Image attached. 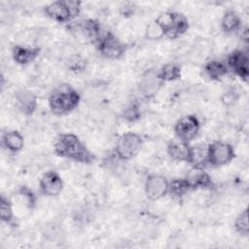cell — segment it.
I'll use <instances>...</instances> for the list:
<instances>
[{"label": "cell", "mask_w": 249, "mask_h": 249, "mask_svg": "<svg viewBox=\"0 0 249 249\" xmlns=\"http://www.w3.org/2000/svg\"><path fill=\"white\" fill-rule=\"evenodd\" d=\"M54 154L76 162L91 163L95 156L74 133L60 134L54 143Z\"/></svg>", "instance_id": "6da1fadb"}, {"label": "cell", "mask_w": 249, "mask_h": 249, "mask_svg": "<svg viewBox=\"0 0 249 249\" xmlns=\"http://www.w3.org/2000/svg\"><path fill=\"white\" fill-rule=\"evenodd\" d=\"M81 100L79 92L67 84L55 87L49 95V107L56 116L66 115L77 108Z\"/></svg>", "instance_id": "7a4b0ae2"}, {"label": "cell", "mask_w": 249, "mask_h": 249, "mask_svg": "<svg viewBox=\"0 0 249 249\" xmlns=\"http://www.w3.org/2000/svg\"><path fill=\"white\" fill-rule=\"evenodd\" d=\"M163 32V36L169 39H176L189 29L188 18L181 13L163 12L155 19Z\"/></svg>", "instance_id": "3957f363"}, {"label": "cell", "mask_w": 249, "mask_h": 249, "mask_svg": "<svg viewBox=\"0 0 249 249\" xmlns=\"http://www.w3.org/2000/svg\"><path fill=\"white\" fill-rule=\"evenodd\" d=\"M67 29L81 43H97L101 37L100 24L93 18L74 19L67 24Z\"/></svg>", "instance_id": "277c9868"}, {"label": "cell", "mask_w": 249, "mask_h": 249, "mask_svg": "<svg viewBox=\"0 0 249 249\" xmlns=\"http://www.w3.org/2000/svg\"><path fill=\"white\" fill-rule=\"evenodd\" d=\"M79 1H53L44 9L47 17L58 23H70L80 14Z\"/></svg>", "instance_id": "5b68a950"}, {"label": "cell", "mask_w": 249, "mask_h": 249, "mask_svg": "<svg viewBox=\"0 0 249 249\" xmlns=\"http://www.w3.org/2000/svg\"><path fill=\"white\" fill-rule=\"evenodd\" d=\"M143 145L142 137L132 131L122 134L115 146V155L120 160H129L140 152Z\"/></svg>", "instance_id": "8992f818"}, {"label": "cell", "mask_w": 249, "mask_h": 249, "mask_svg": "<svg viewBox=\"0 0 249 249\" xmlns=\"http://www.w3.org/2000/svg\"><path fill=\"white\" fill-rule=\"evenodd\" d=\"M235 156L233 147L225 141H214L207 145V161L212 166H223L230 163Z\"/></svg>", "instance_id": "52a82bcc"}, {"label": "cell", "mask_w": 249, "mask_h": 249, "mask_svg": "<svg viewBox=\"0 0 249 249\" xmlns=\"http://www.w3.org/2000/svg\"><path fill=\"white\" fill-rule=\"evenodd\" d=\"M96 45L99 53L108 59H119L125 52L124 44L112 32L101 35Z\"/></svg>", "instance_id": "ba28073f"}, {"label": "cell", "mask_w": 249, "mask_h": 249, "mask_svg": "<svg viewBox=\"0 0 249 249\" xmlns=\"http://www.w3.org/2000/svg\"><path fill=\"white\" fill-rule=\"evenodd\" d=\"M200 128L199 120L195 115L181 117L174 125V133L178 140L190 143L196 137Z\"/></svg>", "instance_id": "9c48e42d"}, {"label": "cell", "mask_w": 249, "mask_h": 249, "mask_svg": "<svg viewBox=\"0 0 249 249\" xmlns=\"http://www.w3.org/2000/svg\"><path fill=\"white\" fill-rule=\"evenodd\" d=\"M169 181L161 174L153 173L147 176L144 184L146 196L153 201L164 197L168 194Z\"/></svg>", "instance_id": "30bf717a"}, {"label": "cell", "mask_w": 249, "mask_h": 249, "mask_svg": "<svg viewBox=\"0 0 249 249\" xmlns=\"http://www.w3.org/2000/svg\"><path fill=\"white\" fill-rule=\"evenodd\" d=\"M249 58L248 54L243 50L232 51L227 58V66L244 82H247L249 75Z\"/></svg>", "instance_id": "8fae6325"}, {"label": "cell", "mask_w": 249, "mask_h": 249, "mask_svg": "<svg viewBox=\"0 0 249 249\" xmlns=\"http://www.w3.org/2000/svg\"><path fill=\"white\" fill-rule=\"evenodd\" d=\"M63 180L60 175L53 170L44 173L39 182L40 192L46 196H56L63 189Z\"/></svg>", "instance_id": "7c38bea8"}, {"label": "cell", "mask_w": 249, "mask_h": 249, "mask_svg": "<svg viewBox=\"0 0 249 249\" xmlns=\"http://www.w3.org/2000/svg\"><path fill=\"white\" fill-rule=\"evenodd\" d=\"M163 83L159 78L158 72L155 70H147L142 74L139 81V90L146 98L153 97Z\"/></svg>", "instance_id": "4fadbf2b"}, {"label": "cell", "mask_w": 249, "mask_h": 249, "mask_svg": "<svg viewBox=\"0 0 249 249\" xmlns=\"http://www.w3.org/2000/svg\"><path fill=\"white\" fill-rule=\"evenodd\" d=\"M40 52L41 49L36 46L15 45L12 49V56L18 64L27 65L38 57Z\"/></svg>", "instance_id": "5bb4252c"}, {"label": "cell", "mask_w": 249, "mask_h": 249, "mask_svg": "<svg viewBox=\"0 0 249 249\" xmlns=\"http://www.w3.org/2000/svg\"><path fill=\"white\" fill-rule=\"evenodd\" d=\"M16 104L18 110L26 115H32L37 108V97L28 89H19L15 94Z\"/></svg>", "instance_id": "9a60e30c"}, {"label": "cell", "mask_w": 249, "mask_h": 249, "mask_svg": "<svg viewBox=\"0 0 249 249\" xmlns=\"http://www.w3.org/2000/svg\"><path fill=\"white\" fill-rule=\"evenodd\" d=\"M186 179L190 184L191 190L211 189L214 186L210 175L202 168L193 167V169L187 174Z\"/></svg>", "instance_id": "2e32d148"}, {"label": "cell", "mask_w": 249, "mask_h": 249, "mask_svg": "<svg viewBox=\"0 0 249 249\" xmlns=\"http://www.w3.org/2000/svg\"><path fill=\"white\" fill-rule=\"evenodd\" d=\"M192 146L188 142H184L181 140H175L168 143L166 152L167 155L176 161L188 162L190 161Z\"/></svg>", "instance_id": "e0dca14e"}, {"label": "cell", "mask_w": 249, "mask_h": 249, "mask_svg": "<svg viewBox=\"0 0 249 249\" xmlns=\"http://www.w3.org/2000/svg\"><path fill=\"white\" fill-rule=\"evenodd\" d=\"M2 146L11 153L19 152L24 146V138L18 130H7L2 134Z\"/></svg>", "instance_id": "ac0fdd59"}, {"label": "cell", "mask_w": 249, "mask_h": 249, "mask_svg": "<svg viewBox=\"0 0 249 249\" xmlns=\"http://www.w3.org/2000/svg\"><path fill=\"white\" fill-rule=\"evenodd\" d=\"M241 18L239 15L232 10L227 11L221 19V28L227 34L238 32L241 27Z\"/></svg>", "instance_id": "d6986e66"}, {"label": "cell", "mask_w": 249, "mask_h": 249, "mask_svg": "<svg viewBox=\"0 0 249 249\" xmlns=\"http://www.w3.org/2000/svg\"><path fill=\"white\" fill-rule=\"evenodd\" d=\"M204 71L211 80L219 81L223 79L230 70L225 62L217 59H212L205 63Z\"/></svg>", "instance_id": "ffe728a7"}, {"label": "cell", "mask_w": 249, "mask_h": 249, "mask_svg": "<svg viewBox=\"0 0 249 249\" xmlns=\"http://www.w3.org/2000/svg\"><path fill=\"white\" fill-rule=\"evenodd\" d=\"M190 164L196 168H202L208 164L207 161V145L197 144L192 146L191 157H190Z\"/></svg>", "instance_id": "44dd1931"}, {"label": "cell", "mask_w": 249, "mask_h": 249, "mask_svg": "<svg viewBox=\"0 0 249 249\" xmlns=\"http://www.w3.org/2000/svg\"><path fill=\"white\" fill-rule=\"evenodd\" d=\"M158 75L162 83L176 81L181 77V67L175 62H169L158 71Z\"/></svg>", "instance_id": "7402d4cb"}, {"label": "cell", "mask_w": 249, "mask_h": 249, "mask_svg": "<svg viewBox=\"0 0 249 249\" xmlns=\"http://www.w3.org/2000/svg\"><path fill=\"white\" fill-rule=\"evenodd\" d=\"M191 190L188 180L185 178H174L169 181L168 194L174 197H182Z\"/></svg>", "instance_id": "603a6c76"}, {"label": "cell", "mask_w": 249, "mask_h": 249, "mask_svg": "<svg viewBox=\"0 0 249 249\" xmlns=\"http://www.w3.org/2000/svg\"><path fill=\"white\" fill-rule=\"evenodd\" d=\"M0 219L7 224H12L15 220L12 201L4 195L0 197Z\"/></svg>", "instance_id": "cb8c5ba5"}, {"label": "cell", "mask_w": 249, "mask_h": 249, "mask_svg": "<svg viewBox=\"0 0 249 249\" xmlns=\"http://www.w3.org/2000/svg\"><path fill=\"white\" fill-rule=\"evenodd\" d=\"M234 230L240 235L247 236L249 233V225H248V210L244 209L241 211L234 221Z\"/></svg>", "instance_id": "d4e9b609"}, {"label": "cell", "mask_w": 249, "mask_h": 249, "mask_svg": "<svg viewBox=\"0 0 249 249\" xmlns=\"http://www.w3.org/2000/svg\"><path fill=\"white\" fill-rule=\"evenodd\" d=\"M18 193L19 196L21 197L25 206H27L30 209L35 207V205H36V196L28 186H26V185L20 186L18 190Z\"/></svg>", "instance_id": "484cf974"}, {"label": "cell", "mask_w": 249, "mask_h": 249, "mask_svg": "<svg viewBox=\"0 0 249 249\" xmlns=\"http://www.w3.org/2000/svg\"><path fill=\"white\" fill-rule=\"evenodd\" d=\"M123 116H124V119L129 123H134L138 121L141 117V111L138 103L136 101L129 103L124 108Z\"/></svg>", "instance_id": "4316f807"}, {"label": "cell", "mask_w": 249, "mask_h": 249, "mask_svg": "<svg viewBox=\"0 0 249 249\" xmlns=\"http://www.w3.org/2000/svg\"><path fill=\"white\" fill-rule=\"evenodd\" d=\"M67 66L73 72H76V73L82 72L87 67V59H85L79 53H75L68 58Z\"/></svg>", "instance_id": "83f0119b"}, {"label": "cell", "mask_w": 249, "mask_h": 249, "mask_svg": "<svg viewBox=\"0 0 249 249\" xmlns=\"http://www.w3.org/2000/svg\"><path fill=\"white\" fill-rule=\"evenodd\" d=\"M146 37L149 40H159L164 37L161 28L159 26V24L155 20L148 24L146 28Z\"/></svg>", "instance_id": "f1b7e54d"}, {"label": "cell", "mask_w": 249, "mask_h": 249, "mask_svg": "<svg viewBox=\"0 0 249 249\" xmlns=\"http://www.w3.org/2000/svg\"><path fill=\"white\" fill-rule=\"evenodd\" d=\"M136 11V6L131 2H125L120 7V14L124 18H129L134 15Z\"/></svg>", "instance_id": "f546056e"}, {"label": "cell", "mask_w": 249, "mask_h": 249, "mask_svg": "<svg viewBox=\"0 0 249 249\" xmlns=\"http://www.w3.org/2000/svg\"><path fill=\"white\" fill-rule=\"evenodd\" d=\"M236 98H237L236 97V93L231 90V91L225 92V94L222 97V100H223V102L226 105H231V104H232L236 100Z\"/></svg>", "instance_id": "4dcf8cb0"}]
</instances>
